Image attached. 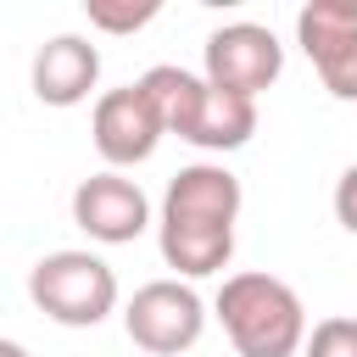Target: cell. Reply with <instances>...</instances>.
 <instances>
[{
    "label": "cell",
    "mask_w": 357,
    "mask_h": 357,
    "mask_svg": "<svg viewBox=\"0 0 357 357\" xmlns=\"http://www.w3.org/2000/svg\"><path fill=\"white\" fill-rule=\"evenodd\" d=\"M95 78H100V56H95V45H84L73 33L50 39L33 56V95L45 106H78L95 89Z\"/></svg>",
    "instance_id": "obj_9"
},
{
    "label": "cell",
    "mask_w": 357,
    "mask_h": 357,
    "mask_svg": "<svg viewBox=\"0 0 357 357\" xmlns=\"http://www.w3.org/2000/svg\"><path fill=\"white\" fill-rule=\"evenodd\" d=\"M201 296L178 279H156L145 290H134L123 324H128V340L145 346L151 357H178L201 340Z\"/></svg>",
    "instance_id": "obj_4"
},
{
    "label": "cell",
    "mask_w": 357,
    "mask_h": 357,
    "mask_svg": "<svg viewBox=\"0 0 357 357\" xmlns=\"http://www.w3.org/2000/svg\"><path fill=\"white\" fill-rule=\"evenodd\" d=\"M229 257H234V229H223V223L162 218V262H167V268L201 279V273H218Z\"/></svg>",
    "instance_id": "obj_11"
},
{
    "label": "cell",
    "mask_w": 357,
    "mask_h": 357,
    "mask_svg": "<svg viewBox=\"0 0 357 357\" xmlns=\"http://www.w3.org/2000/svg\"><path fill=\"white\" fill-rule=\"evenodd\" d=\"M335 218L357 234V167H346V173H340V184H335Z\"/></svg>",
    "instance_id": "obj_14"
},
{
    "label": "cell",
    "mask_w": 357,
    "mask_h": 357,
    "mask_svg": "<svg viewBox=\"0 0 357 357\" xmlns=\"http://www.w3.org/2000/svg\"><path fill=\"white\" fill-rule=\"evenodd\" d=\"M28 296L67 329H89L117 307V273L89 251H56L28 273Z\"/></svg>",
    "instance_id": "obj_3"
},
{
    "label": "cell",
    "mask_w": 357,
    "mask_h": 357,
    "mask_svg": "<svg viewBox=\"0 0 357 357\" xmlns=\"http://www.w3.org/2000/svg\"><path fill=\"white\" fill-rule=\"evenodd\" d=\"M218 318L240 357H296L307 340V318L290 284L273 273H234L218 290Z\"/></svg>",
    "instance_id": "obj_2"
},
{
    "label": "cell",
    "mask_w": 357,
    "mask_h": 357,
    "mask_svg": "<svg viewBox=\"0 0 357 357\" xmlns=\"http://www.w3.org/2000/svg\"><path fill=\"white\" fill-rule=\"evenodd\" d=\"M139 89L151 95V106L162 112V128H173L178 139L190 145H206V151H234L251 139L257 128V106L240 100V95H223L201 78H190L184 67H151L139 78Z\"/></svg>",
    "instance_id": "obj_1"
},
{
    "label": "cell",
    "mask_w": 357,
    "mask_h": 357,
    "mask_svg": "<svg viewBox=\"0 0 357 357\" xmlns=\"http://www.w3.org/2000/svg\"><path fill=\"white\" fill-rule=\"evenodd\" d=\"M234 212H240V178L223 173V167H184L167 184V201H162V218H184V223L234 229Z\"/></svg>",
    "instance_id": "obj_10"
},
{
    "label": "cell",
    "mask_w": 357,
    "mask_h": 357,
    "mask_svg": "<svg viewBox=\"0 0 357 357\" xmlns=\"http://www.w3.org/2000/svg\"><path fill=\"white\" fill-rule=\"evenodd\" d=\"M151 206L139 195V184L117 178V173H95L73 190V223L89 234V240H106V245H128L139 229H145Z\"/></svg>",
    "instance_id": "obj_8"
},
{
    "label": "cell",
    "mask_w": 357,
    "mask_h": 357,
    "mask_svg": "<svg viewBox=\"0 0 357 357\" xmlns=\"http://www.w3.org/2000/svg\"><path fill=\"white\" fill-rule=\"evenodd\" d=\"M0 357H28V351H22L17 340H0Z\"/></svg>",
    "instance_id": "obj_15"
},
{
    "label": "cell",
    "mask_w": 357,
    "mask_h": 357,
    "mask_svg": "<svg viewBox=\"0 0 357 357\" xmlns=\"http://www.w3.org/2000/svg\"><path fill=\"white\" fill-rule=\"evenodd\" d=\"M296 33L329 95L357 100V0H312L296 17Z\"/></svg>",
    "instance_id": "obj_6"
},
{
    "label": "cell",
    "mask_w": 357,
    "mask_h": 357,
    "mask_svg": "<svg viewBox=\"0 0 357 357\" xmlns=\"http://www.w3.org/2000/svg\"><path fill=\"white\" fill-rule=\"evenodd\" d=\"M301 357H357V318H324L307 335Z\"/></svg>",
    "instance_id": "obj_13"
},
{
    "label": "cell",
    "mask_w": 357,
    "mask_h": 357,
    "mask_svg": "<svg viewBox=\"0 0 357 357\" xmlns=\"http://www.w3.org/2000/svg\"><path fill=\"white\" fill-rule=\"evenodd\" d=\"M156 17V0H89V22L106 33H134Z\"/></svg>",
    "instance_id": "obj_12"
},
{
    "label": "cell",
    "mask_w": 357,
    "mask_h": 357,
    "mask_svg": "<svg viewBox=\"0 0 357 357\" xmlns=\"http://www.w3.org/2000/svg\"><path fill=\"white\" fill-rule=\"evenodd\" d=\"M279 67H284V50L257 22H234V28H218L206 39V84L223 95L251 100L257 89H268L279 78Z\"/></svg>",
    "instance_id": "obj_5"
},
{
    "label": "cell",
    "mask_w": 357,
    "mask_h": 357,
    "mask_svg": "<svg viewBox=\"0 0 357 357\" xmlns=\"http://www.w3.org/2000/svg\"><path fill=\"white\" fill-rule=\"evenodd\" d=\"M162 134H167V128H162V112L151 106V95H145L139 84L112 89V95L95 100V151H100L112 167L145 162Z\"/></svg>",
    "instance_id": "obj_7"
}]
</instances>
